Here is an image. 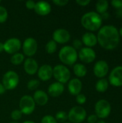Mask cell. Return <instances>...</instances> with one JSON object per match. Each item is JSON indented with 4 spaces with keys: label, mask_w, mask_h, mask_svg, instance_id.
Wrapping results in <instances>:
<instances>
[{
    "label": "cell",
    "mask_w": 122,
    "mask_h": 123,
    "mask_svg": "<svg viewBox=\"0 0 122 123\" xmlns=\"http://www.w3.org/2000/svg\"><path fill=\"white\" fill-rule=\"evenodd\" d=\"M55 120L58 122L63 123L68 120V114L64 111H60L55 115Z\"/></svg>",
    "instance_id": "cell-27"
},
{
    "label": "cell",
    "mask_w": 122,
    "mask_h": 123,
    "mask_svg": "<svg viewBox=\"0 0 122 123\" xmlns=\"http://www.w3.org/2000/svg\"><path fill=\"white\" fill-rule=\"evenodd\" d=\"M109 69V67L106 61H99L95 63L93 66V73L96 77L102 79L107 75Z\"/></svg>",
    "instance_id": "cell-14"
},
{
    "label": "cell",
    "mask_w": 122,
    "mask_h": 123,
    "mask_svg": "<svg viewBox=\"0 0 122 123\" xmlns=\"http://www.w3.org/2000/svg\"><path fill=\"white\" fill-rule=\"evenodd\" d=\"M33 99L35 102L40 106L45 105L48 102V96L47 93L42 90H37L33 95Z\"/></svg>",
    "instance_id": "cell-20"
},
{
    "label": "cell",
    "mask_w": 122,
    "mask_h": 123,
    "mask_svg": "<svg viewBox=\"0 0 122 123\" xmlns=\"http://www.w3.org/2000/svg\"><path fill=\"white\" fill-rule=\"evenodd\" d=\"M3 50H4V43H2L0 42V53H1Z\"/></svg>",
    "instance_id": "cell-42"
},
{
    "label": "cell",
    "mask_w": 122,
    "mask_h": 123,
    "mask_svg": "<svg viewBox=\"0 0 122 123\" xmlns=\"http://www.w3.org/2000/svg\"><path fill=\"white\" fill-rule=\"evenodd\" d=\"M21 46L22 45L20 40L16 37L9 38L4 43V51H6L9 54L17 53L20 49Z\"/></svg>",
    "instance_id": "cell-12"
},
{
    "label": "cell",
    "mask_w": 122,
    "mask_h": 123,
    "mask_svg": "<svg viewBox=\"0 0 122 123\" xmlns=\"http://www.w3.org/2000/svg\"><path fill=\"white\" fill-rule=\"evenodd\" d=\"M111 111L110 103L106 99H101L95 105V112L97 117L105 119L108 117Z\"/></svg>",
    "instance_id": "cell-6"
},
{
    "label": "cell",
    "mask_w": 122,
    "mask_h": 123,
    "mask_svg": "<svg viewBox=\"0 0 122 123\" xmlns=\"http://www.w3.org/2000/svg\"><path fill=\"white\" fill-rule=\"evenodd\" d=\"M110 84L116 87L122 86V66H119L115 67L110 73L109 76Z\"/></svg>",
    "instance_id": "cell-11"
},
{
    "label": "cell",
    "mask_w": 122,
    "mask_h": 123,
    "mask_svg": "<svg viewBox=\"0 0 122 123\" xmlns=\"http://www.w3.org/2000/svg\"><path fill=\"white\" fill-rule=\"evenodd\" d=\"M39 86H40V81L37 79H32L29 81L27 83V88L31 91L37 89Z\"/></svg>",
    "instance_id": "cell-28"
},
{
    "label": "cell",
    "mask_w": 122,
    "mask_h": 123,
    "mask_svg": "<svg viewBox=\"0 0 122 123\" xmlns=\"http://www.w3.org/2000/svg\"><path fill=\"white\" fill-rule=\"evenodd\" d=\"M96 37L99 45L106 50L116 48L120 41L119 30L113 25H105L100 28Z\"/></svg>",
    "instance_id": "cell-1"
},
{
    "label": "cell",
    "mask_w": 122,
    "mask_h": 123,
    "mask_svg": "<svg viewBox=\"0 0 122 123\" xmlns=\"http://www.w3.org/2000/svg\"><path fill=\"white\" fill-rule=\"evenodd\" d=\"M106 123L105 121H104V120H99V121H97V123Z\"/></svg>",
    "instance_id": "cell-44"
},
{
    "label": "cell",
    "mask_w": 122,
    "mask_h": 123,
    "mask_svg": "<svg viewBox=\"0 0 122 123\" xmlns=\"http://www.w3.org/2000/svg\"><path fill=\"white\" fill-rule=\"evenodd\" d=\"M41 123H58L55 118L51 115H45L42 117Z\"/></svg>",
    "instance_id": "cell-30"
},
{
    "label": "cell",
    "mask_w": 122,
    "mask_h": 123,
    "mask_svg": "<svg viewBox=\"0 0 122 123\" xmlns=\"http://www.w3.org/2000/svg\"></svg>",
    "instance_id": "cell-47"
},
{
    "label": "cell",
    "mask_w": 122,
    "mask_h": 123,
    "mask_svg": "<svg viewBox=\"0 0 122 123\" xmlns=\"http://www.w3.org/2000/svg\"><path fill=\"white\" fill-rule=\"evenodd\" d=\"M111 4L117 9L122 8V0H113L111 1Z\"/></svg>",
    "instance_id": "cell-34"
},
{
    "label": "cell",
    "mask_w": 122,
    "mask_h": 123,
    "mask_svg": "<svg viewBox=\"0 0 122 123\" xmlns=\"http://www.w3.org/2000/svg\"><path fill=\"white\" fill-rule=\"evenodd\" d=\"M52 76V68L47 64L42 65L38 68V77L40 80L45 81L50 79Z\"/></svg>",
    "instance_id": "cell-16"
},
{
    "label": "cell",
    "mask_w": 122,
    "mask_h": 123,
    "mask_svg": "<svg viewBox=\"0 0 122 123\" xmlns=\"http://www.w3.org/2000/svg\"><path fill=\"white\" fill-rule=\"evenodd\" d=\"M82 82L78 79H73L68 83V91L72 95H78L81 94L82 90Z\"/></svg>",
    "instance_id": "cell-17"
},
{
    "label": "cell",
    "mask_w": 122,
    "mask_h": 123,
    "mask_svg": "<svg viewBox=\"0 0 122 123\" xmlns=\"http://www.w3.org/2000/svg\"><path fill=\"white\" fill-rule=\"evenodd\" d=\"M64 86L60 82H55L51 84L48 87V94L52 97H58L60 96L64 92Z\"/></svg>",
    "instance_id": "cell-19"
},
{
    "label": "cell",
    "mask_w": 122,
    "mask_h": 123,
    "mask_svg": "<svg viewBox=\"0 0 122 123\" xmlns=\"http://www.w3.org/2000/svg\"><path fill=\"white\" fill-rule=\"evenodd\" d=\"M116 15L119 17L122 18V8L120 9H118L117 11H116Z\"/></svg>",
    "instance_id": "cell-41"
},
{
    "label": "cell",
    "mask_w": 122,
    "mask_h": 123,
    "mask_svg": "<svg viewBox=\"0 0 122 123\" xmlns=\"http://www.w3.org/2000/svg\"><path fill=\"white\" fill-rule=\"evenodd\" d=\"M100 15H101L102 19H108V18L109 17V14L107 12H104V13H103V14H100Z\"/></svg>",
    "instance_id": "cell-39"
},
{
    "label": "cell",
    "mask_w": 122,
    "mask_h": 123,
    "mask_svg": "<svg viewBox=\"0 0 122 123\" xmlns=\"http://www.w3.org/2000/svg\"><path fill=\"white\" fill-rule=\"evenodd\" d=\"M5 88H4V86H3V84H1V83H0V95L1 94H3L4 92H5Z\"/></svg>",
    "instance_id": "cell-40"
},
{
    "label": "cell",
    "mask_w": 122,
    "mask_h": 123,
    "mask_svg": "<svg viewBox=\"0 0 122 123\" xmlns=\"http://www.w3.org/2000/svg\"><path fill=\"white\" fill-rule=\"evenodd\" d=\"M119 35H120V36H122V27H121V28L119 29Z\"/></svg>",
    "instance_id": "cell-43"
},
{
    "label": "cell",
    "mask_w": 122,
    "mask_h": 123,
    "mask_svg": "<svg viewBox=\"0 0 122 123\" xmlns=\"http://www.w3.org/2000/svg\"><path fill=\"white\" fill-rule=\"evenodd\" d=\"M24 56L22 53H17L12 55V56L11 57L10 61L14 65H19L24 61Z\"/></svg>",
    "instance_id": "cell-25"
},
{
    "label": "cell",
    "mask_w": 122,
    "mask_h": 123,
    "mask_svg": "<svg viewBox=\"0 0 122 123\" xmlns=\"http://www.w3.org/2000/svg\"><path fill=\"white\" fill-rule=\"evenodd\" d=\"M19 81L18 74L13 71H9L4 74L2 79V84L5 89L12 90L15 89Z\"/></svg>",
    "instance_id": "cell-5"
},
{
    "label": "cell",
    "mask_w": 122,
    "mask_h": 123,
    "mask_svg": "<svg viewBox=\"0 0 122 123\" xmlns=\"http://www.w3.org/2000/svg\"><path fill=\"white\" fill-rule=\"evenodd\" d=\"M22 112L20 110H15L12 111V113H11V117L14 120H19L22 117Z\"/></svg>",
    "instance_id": "cell-31"
},
{
    "label": "cell",
    "mask_w": 122,
    "mask_h": 123,
    "mask_svg": "<svg viewBox=\"0 0 122 123\" xmlns=\"http://www.w3.org/2000/svg\"><path fill=\"white\" fill-rule=\"evenodd\" d=\"M0 2H1V1H0Z\"/></svg>",
    "instance_id": "cell-48"
},
{
    "label": "cell",
    "mask_w": 122,
    "mask_h": 123,
    "mask_svg": "<svg viewBox=\"0 0 122 123\" xmlns=\"http://www.w3.org/2000/svg\"><path fill=\"white\" fill-rule=\"evenodd\" d=\"M73 48L76 50V49H81L82 48V45H83V43H82V41L81 40L76 39L73 42Z\"/></svg>",
    "instance_id": "cell-33"
},
{
    "label": "cell",
    "mask_w": 122,
    "mask_h": 123,
    "mask_svg": "<svg viewBox=\"0 0 122 123\" xmlns=\"http://www.w3.org/2000/svg\"><path fill=\"white\" fill-rule=\"evenodd\" d=\"M102 18L96 12H89L84 14L81 17V25L84 28L90 31H96L101 28Z\"/></svg>",
    "instance_id": "cell-2"
},
{
    "label": "cell",
    "mask_w": 122,
    "mask_h": 123,
    "mask_svg": "<svg viewBox=\"0 0 122 123\" xmlns=\"http://www.w3.org/2000/svg\"><path fill=\"white\" fill-rule=\"evenodd\" d=\"M73 72L78 77H84L87 74V68L83 64L76 63L73 66Z\"/></svg>",
    "instance_id": "cell-22"
},
{
    "label": "cell",
    "mask_w": 122,
    "mask_h": 123,
    "mask_svg": "<svg viewBox=\"0 0 122 123\" xmlns=\"http://www.w3.org/2000/svg\"><path fill=\"white\" fill-rule=\"evenodd\" d=\"M52 76L61 84L67 83L70 78V71L64 65H57L52 68Z\"/></svg>",
    "instance_id": "cell-4"
},
{
    "label": "cell",
    "mask_w": 122,
    "mask_h": 123,
    "mask_svg": "<svg viewBox=\"0 0 122 123\" xmlns=\"http://www.w3.org/2000/svg\"><path fill=\"white\" fill-rule=\"evenodd\" d=\"M91 1L90 0H76V3L78 4H79L80 6H87L88 4H90Z\"/></svg>",
    "instance_id": "cell-38"
},
{
    "label": "cell",
    "mask_w": 122,
    "mask_h": 123,
    "mask_svg": "<svg viewBox=\"0 0 122 123\" xmlns=\"http://www.w3.org/2000/svg\"><path fill=\"white\" fill-rule=\"evenodd\" d=\"M52 38L55 43L63 44L70 40V35L67 30L60 28V29H57L54 31V32L52 34Z\"/></svg>",
    "instance_id": "cell-13"
},
{
    "label": "cell",
    "mask_w": 122,
    "mask_h": 123,
    "mask_svg": "<svg viewBox=\"0 0 122 123\" xmlns=\"http://www.w3.org/2000/svg\"><path fill=\"white\" fill-rule=\"evenodd\" d=\"M22 49L24 53L30 57L34 55L37 50V43L33 37H27L23 43Z\"/></svg>",
    "instance_id": "cell-9"
},
{
    "label": "cell",
    "mask_w": 122,
    "mask_h": 123,
    "mask_svg": "<svg viewBox=\"0 0 122 123\" xmlns=\"http://www.w3.org/2000/svg\"><path fill=\"white\" fill-rule=\"evenodd\" d=\"M78 56L80 58V60L83 63H92L96 59V55L94 50H93L91 48L85 47V48H82L80 50Z\"/></svg>",
    "instance_id": "cell-10"
},
{
    "label": "cell",
    "mask_w": 122,
    "mask_h": 123,
    "mask_svg": "<svg viewBox=\"0 0 122 123\" xmlns=\"http://www.w3.org/2000/svg\"><path fill=\"white\" fill-rule=\"evenodd\" d=\"M10 123H19L18 122H16V121H12V122H11Z\"/></svg>",
    "instance_id": "cell-46"
},
{
    "label": "cell",
    "mask_w": 122,
    "mask_h": 123,
    "mask_svg": "<svg viewBox=\"0 0 122 123\" xmlns=\"http://www.w3.org/2000/svg\"><path fill=\"white\" fill-rule=\"evenodd\" d=\"M108 88L109 82L106 79H101L96 84V89L99 92H105Z\"/></svg>",
    "instance_id": "cell-24"
},
{
    "label": "cell",
    "mask_w": 122,
    "mask_h": 123,
    "mask_svg": "<svg viewBox=\"0 0 122 123\" xmlns=\"http://www.w3.org/2000/svg\"><path fill=\"white\" fill-rule=\"evenodd\" d=\"M76 102L80 105H83L86 102V97L83 94H79L76 96Z\"/></svg>",
    "instance_id": "cell-32"
},
{
    "label": "cell",
    "mask_w": 122,
    "mask_h": 123,
    "mask_svg": "<svg viewBox=\"0 0 122 123\" xmlns=\"http://www.w3.org/2000/svg\"><path fill=\"white\" fill-rule=\"evenodd\" d=\"M24 123H34L33 121H30V120H27V121H25Z\"/></svg>",
    "instance_id": "cell-45"
},
{
    "label": "cell",
    "mask_w": 122,
    "mask_h": 123,
    "mask_svg": "<svg viewBox=\"0 0 122 123\" xmlns=\"http://www.w3.org/2000/svg\"><path fill=\"white\" fill-rule=\"evenodd\" d=\"M82 43L88 48H92L98 43L97 37L92 32H86L82 36Z\"/></svg>",
    "instance_id": "cell-21"
},
{
    "label": "cell",
    "mask_w": 122,
    "mask_h": 123,
    "mask_svg": "<svg viewBox=\"0 0 122 123\" xmlns=\"http://www.w3.org/2000/svg\"><path fill=\"white\" fill-rule=\"evenodd\" d=\"M35 2L32 0H28L26 1V7L29 9H33L35 6Z\"/></svg>",
    "instance_id": "cell-37"
},
{
    "label": "cell",
    "mask_w": 122,
    "mask_h": 123,
    "mask_svg": "<svg viewBox=\"0 0 122 123\" xmlns=\"http://www.w3.org/2000/svg\"><path fill=\"white\" fill-rule=\"evenodd\" d=\"M59 58L65 65H73L78 59V53L73 46L63 47L59 52Z\"/></svg>",
    "instance_id": "cell-3"
},
{
    "label": "cell",
    "mask_w": 122,
    "mask_h": 123,
    "mask_svg": "<svg viewBox=\"0 0 122 123\" xmlns=\"http://www.w3.org/2000/svg\"><path fill=\"white\" fill-rule=\"evenodd\" d=\"M52 1L55 4H56L57 6H64L68 3V0H53Z\"/></svg>",
    "instance_id": "cell-35"
},
{
    "label": "cell",
    "mask_w": 122,
    "mask_h": 123,
    "mask_svg": "<svg viewBox=\"0 0 122 123\" xmlns=\"http://www.w3.org/2000/svg\"><path fill=\"white\" fill-rule=\"evenodd\" d=\"M34 9L37 14L41 16H45L50 14V12H51V6L47 1H40L35 4Z\"/></svg>",
    "instance_id": "cell-15"
},
{
    "label": "cell",
    "mask_w": 122,
    "mask_h": 123,
    "mask_svg": "<svg viewBox=\"0 0 122 123\" xmlns=\"http://www.w3.org/2000/svg\"><path fill=\"white\" fill-rule=\"evenodd\" d=\"M109 8V1L106 0H99L96 4V9L97 13L101 14L107 11Z\"/></svg>",
    "instance_id": "cell-23"
},
{
    "label": "cell",
    "mask_w": 122,
    "mask_h": 123,
    "mask_svg": "<svg viewBox=\"0 0 122 123\" xmlns=\"http://www.w3.org/2000/svg\"><path fill=\"white\" fill-rule=\"evenodd\" d=\"M8 17V12L5 7L0 6V23L4 22Z\"/></svg>",
    "instance_id": "cell-29"
},
{
    "label": "cell",
    "mask_w": 122,
    "mask_h": 123,
    "mask_svg": "<svg viewBox=\"0 0 122 123\" xmlns=\"http://www.w3.org/2000/svg\"><path fill=\"white\" fill-rule=\"evenodd\" d=\"M57 50V43H55L53 40L48 41V43L45 45V50L49 54L54 53Z\"/></svg>",
    "instance_id": "cell-26"
},
{
    "label": "cell",
    "mask_w": 122,
    "mask_h": 123,
    "mask_svg": "<svg viewBox=\"0 0 122 123\" xmlns=\"http://www.w3.org/2000/svg\"><path fill=\"white\" fill-rule=\"evenodd\" d=\"M87 120L88 123H96L98 121V117L96 115H91L88 117Z\"/></svg>",
    "instance_id": "cell-36"
},
{
    "label": "cell",
    "mask_w": 122,
    "mask_h": 123,
    "mask_svg": "<svg viewBox=\"0 0 122 123\" xmlns=\"http://www.w3.org/2000/svg\"><path fill=\"white\" fill-rule=\"evenodd\" d=\"M24 69L25 72L29 75L35 74L38 70V65L37 61L32 58H27L24 63Z\"/></svg>",
    "instance_id": "cell-18"
},
{
    "label": "cell",
    "mask_w": 122,
    "mask_h": 123,
    "mask_svg": "<svg viewBox=\"0 0 122 123\" xmlns=\"http://www.w3.org/2000/svg\"><path fill=\"white\" fill-rule=\"evenodd\" d=\"M19 108L22 114H32L35 109V102L33 98L29 95L23 96L19 101Z\"/></svg>",
    "instance_id": "cell-8"
},
{
    "label": "cell",
    "mask_w": 122,
    "mask_h": 123,
    "mask_svg": "<svg viewBox=\"0 0 122 123\" xmlns=\"http://www.w3.org/2000/svg\"><path fill=\"white\" fill-rule=\"evenodd\" d=\"M86 117V110L80 106H76L70 109L68 114V119L73 123H81Z\"/></svg>",
    "instance_id": "cell-7"
}]
</instances>
